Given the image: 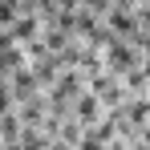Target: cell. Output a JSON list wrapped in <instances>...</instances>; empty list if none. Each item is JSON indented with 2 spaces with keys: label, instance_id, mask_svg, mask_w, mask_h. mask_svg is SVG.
<instances>
[{
  "label": "cell",
  "instance_id": "cell-1",
  "mask_svg": "<svg viewBox=\"0 0 150 150\" xmlns=\"http://www.w3.org/2000/svg\"><path fill=\"white\" fill-rule=\"evenodd\" d=\"M142 57H146V53L138 49L130 37H114V41L105 45V69H114V73L126 77L130 69H138V65H142Z\"/></svg>",
  "mask_w": 150,
  "mask_h": 150
}]
</instances>
